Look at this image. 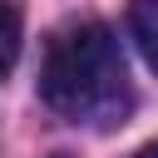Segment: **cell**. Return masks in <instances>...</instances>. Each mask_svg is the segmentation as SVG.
Wrapping results in <instances>:
<instances>
[{
    "label": "cell",
    "mask_w": 158,
    "mask_h": 158,
    "mask_svg": "<svg viewBox=\"0 0 158 158\" xmlns=\"http://www.w3.org/2000/svg\"><path fill=\"white\" fill-rule=\"evenodd\" d=\"M40 99L69 123H89V128L123 123V114L133 109V89L118 40L99 20H74L54 30L40 64Z\"/></svg>",
    "instance_id": "cell-1"
},
{
    "label": "cell",
    "mask_w": 158,
    "mask_h": 158,
    "mask_svg": "<svg viewBox=\"0 0 158 158\" xmlns=\"http://www.w3.org/2000/svg\"><path fill=\"white\" fill-rule=\"evenodd\" d=\"M128 35L143 49V59L158 69V0H133L128 5Z\"/></svg>",
    "instance_id": "cell-2"
},
{
    "label": "cell",
    "mask_w": 158,
    "mask_h": 158,
    "mask_svg": "<svg viewBox=\"0 0 158 158\" xmlns=\"http://www.w3.org/2000/svg\"><path fill=\"white\" fill-rule=\"evenodd\" d=\"M15 59H20V10L0 0V79L15 69Z\"/></svg>",
    "instance_id": "cell-3"
},
{
    "label": "cell",
    "mask_w": 158,
    "mask_h": 158,
    "mask_svg": "<svg viewBox=\"0 0 158 158\" xmlns=\"http://www.w3.org/2000/svg\"><path fill=\"white\" fill-rule=\"evenodd\" d=\"M133 158H158V143H148V148H138Z\"/></svg>",
    "instance_id": "cell-4"
}]
</instances>
